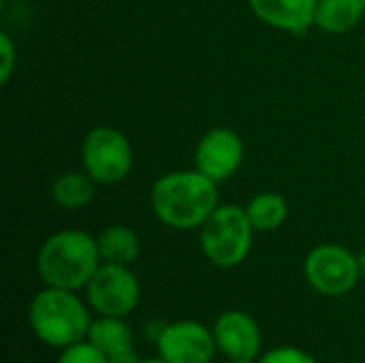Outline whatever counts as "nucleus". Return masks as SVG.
Instances as JSON below:
<instances>
[{
	"instance_id": "obj_1",
	"label": "nucleus",
	"mask_w": 365,
	"mask_h": 363,
	"mask_svg": "<svg viewBox=\"0 0 365 363\" xmlns=\"http://www.w3.org/2000/svg\"><path fill=\"white\" fill-rule=\"evenodd\" d=\"M214 180L201 171H173L158 178L150 190V205L154 216L178 231L201 229L214 214L218 190Z\"/></svg>"
},
{
	"instance_id": "obj_2",
	"label": "nucleus",
	"mask_w": 365,
	"mask_h": 363,
	"mask_svg": "<svg viewBox=\"0 0 365 363\" xmlns=\"http://www.w3.org/2000/svg\"><path fill=\"white\" fill-rule=\"evenodd\" d=\"M101 263L96 237L77 229L49 235L36 255V272L45 287L66 291L86 289Z\"/></svg>"
},
{
	"instance_id": "obj_3",
	"label": "nucleus",
	"mask_w": 365,
	"mask_h": 363,
	"mask_svg": "<svg viewBox=\"0 0 365 363\" xmlns=\"http://www.w3.org/2000/svg\"><path fill=\"white\" fill-rule=\"evenodd\" d=\"M28 325L38 342L62 351L88 338L92 319L75 291L45 287L28 306Z\"/></svg>"
},
{
	"instance_id": "obj_4",
	"label": "nucleus",
	"mask_w": 365,
	"mask_h": 363,
	"mask_svg": "<svg viewBox=\"0 0 365 363\" xmlns=\"http://www.w3.org/2000/svg\"><path fill=\"white\" fill-rule=\"evenodd\" d=\"M255 227L246 208L233 203L218 205L201 227V250L218 267H237L250 255Z\"/></svg>"
},
{
	"instance_id": "obj_5",
	"label": "nucleus",
	"mask_w": 365,
	"mask_h": 363,
	"mask_svg": "<svg viewBox=\"0 0 365 363\" xmlns=\"http://www.w3.org/2000/svg\"><path fill=\"white\" fill-rule=\"evenodd\" d=\"M133 145L124 133L111 126L92 128L81 143L83 171L98 184H118L133 169Z\"/></svg>"
},
{
	"instance_id": "obj_6",
	"label": "nucleus",
	"mask_w": 365,
	"mask_h": 363,
	"mask_svg": "<svg viewBox=\"0 0 365 363\" xmlns=\"http://www.w3.org/2000/svg\"><path fill=\"white\" fill-rule=\"evenodd\" d=\"M304 276L317 293L327 297L351 293L361 278L357 257L338 244L312 248L304 261Z\"/></svg>"
},
{
	"instance_id": "obj_7",
	"label": "nucleus",
	"mask_w": 365,
	"mask_h": 363,
	"mask_svg": "<svg viewBox=\"0 0 365 363\" xmlns=\"http://www.w3.org/2000/svg\"><path fill=\"white\" fill-rule=\"evenodd\" d=\"M88 304L101 317H128L141 300V287L128 265L101 263L86 287Z\"/></svg>"
},
{
	"instance_id": "obj_8",
	"label": "nucleus",
	"mask_w": 365,
	"mask_h": 363,
	"mask_svg": "<svg viewBox=\"0 0 365 363\" xmlns=\"http://www.w3.org/2000/svg\"><path fill=\"white\" fill-rule=\"evenodd\" d=\"M156 349L165 363H212L218 351L214 332L197 321L167 323Z\"/></svg>"
},
{
	"instance_id": "obj_9",
	"label": "nucleus",
	"mask_w": 365,
	"mask_h": 363,
	"mask_svg": "<svg viewBox=\"0 0 365 363\" xmlns=\"http://www.w3.org/2000/svg\"><path fill=\"white\" fill-rule=\"evenodd\" d=\"M244 160V141L231 128L207 131L195 148V167L214 182H225L237 173Z\"/></svg>"
},
{
	"instance_id": "obj_10",
	"label": "nucleus",
	"mask_w": 365,
	"mask_h": 363,
	"mask_svg": "<svg viewBox=\"0 0 365 363\" xmlns=\"http://www.w3.org/2000/svg\"><path fill=\"white\" fill-rule=\"evenodd\" d=\"M214 340L222 355L231 362L235 359H257L263 347V336L257 319L242 310L222 312L214 327Z\"/></svg>"
},
{
	"instance_id": "obj_11",
	"label": "nucleus",
	"mask_w": 365,
	"mask_h": 363,
	"mask_svg": "<svg viewBox=\"0 0 365 363\" xmlns=\"http://www.w3.org/2000/svg\"><path fill=\"white\" fill-rule=\"evenodd\" d=\"M248 4L263 24L299 34L314 26L319 0H248Z\"/></svg>"
},
{
	"instance_id": "obj_12",
	"label": "nucleus",
	"mask_w": 365,
	"mask_h": 363,
	"mask_svg": "<svg viewBox=\"0 0 365 363\" xmlns=\"http://www.w3.org/2000/svg\"><path fill=\"white\" fill-rule=\"evenodd\" d=\"M101 261L113 263V265H133L139 259L141 252V240L139 235L126 227V225H111L101 231L96 237Z\"/></svg>"
},
{
	"instance_id": "obj_13",
	"label": "nucleus",
	"mask_w": 365,
	"mask_h": 363,
	"mask_svg": "<svg viewBox=\"0 0 365 363\" xmlns=\"http://www.w3.org/2000/svg\"><path fill=\"white\" fill-rule=\"evenodd\" d=\"M96 180L86 171H66L60 173L51 184V199L62 210H81L96 195Z\"/></svg>"
},
{
	"instance_id": "obj_14",
	"label": "nucleus",
	"mask_w": 365,
	"mask_h": 363,
	"mask_svg": "<svg viewBox=\"0 0 365 363\" xmlns=\"http://www.w3.org/2000/svg\"><path fill=\"white\" fill-rule=\"evenodd\" d=\"M86 340H90L98 351H103L107 359L135 349L133 329L126 325L124 319H115V317H101L92 321Z\"/></svg>"
},
{
	"instance_id": "obj_15",
	"label": "nucleus",
	"mask_w": 365,
	"mask_h": 363,
	"mask_svg": "<svg viewBox=\"0 0 365 363\" xmlns=\"http://www.w3.org/2000/svg\"><path fill=\"white\" fill-rule=\"evenodd\" d=\"M364 15V0H319L314 26L329 34L353 30Z\"/></svg>"
},
{
	"instance_id": "obj_16",
	"label": "nucleus",
	"mask_w": 365,
	"mask_h": 363,
	"mask_svg": "<svg viewBox=\"0 0 365 363\" xmlns=\"http://www.w3.org/2000/svg\"><path fill=\"white\" fill-rule=\"evenodd\" d=\"M246 214L255 231H276L284 225L289 216V205L278 193H261L248 201Z\"/></svg>"
},
{
	"instance_id": "obj_17",
	"label": "nucleus",
	"mask_w": 365,
	"mask_h": 363,
	"mask_svg": "<svg viewBox=\"0 0 365 363\" xmlns=\"http://www.w3.org/2000/svg\"><path fill=\"white\" fill-rule=\"evenodd\" d=\"M58 363H109V359L90 340H81L77 344L62 349Z\"/></svg>"
},
{
	"instance_id": "obj_18",
	"label": "nucleus",
	"mask_w": 365,
	"mask_h": 363,
	"mask_svg": "<svg viewBox=\"0 0 365 363\" xmlns=\"http://www.w3.org/2000/svg\"><path fill=\"white\" fill-rule=\"evenodd\" d=\"M259 363H317V359L297 347H276L261 355Z\"/></svg>"
},
{
	"instance_id": "obj_19",
	"label": "nucleus",
	"mask_w": 365,
	"mask_h": 363,
	"mask_svg": "<svg viewBox=\"0 0 365 363\" xmlns=\"http://www.w3.org/2000/svg\"><path fill=\"white\" fill-rule=\"evenodd\" d=\"M0 58H2V62H0V83L6 86L11 75H13V71H15V64H17L15 43H13V39L6 32L0 34Z\"/></svg>"
},
{
	"instance_id": "obj_20",
	"label": "nucleus",
	"mask_w": 365,
	"mask_h": 363,
	"mask_svg": "<svg viewBox=\"0 0 365 363\" xmlns=\"http://www.w3.org/2000/svg\"><path fill=\"white\" fill-rule=\"evenodd\" d=\"M357 261H359V274H361V278L365 280V250L357 257Z\"/></svg>"
},
{
	"instance_id": "obj_21",
	"label": "nucleus",
	"mask_w": 365,
	"mask_h": 363,
	"mask_svg": "<svg viewBox=\"0 0 365 363\" xmlns=\"http://www.w3.org/2000/svg\"><path fill=\"white\" fill-rule=\"evenodd\" d=\"M141 363H165V362H163L160 357H156V359L152 357V359H141Z\"/></svg>"
},
{
	"instance_id": "obj_22",
	"label": "nucleus",
	"mask_w": 365,
	"mask_h": 363,
	"mask_svg": "<svg viewBox=\"0 0 365 363\" xmlns=\"http://www.w3.org/2000/svg\"><path fill=\"white\" fill-rule=\"evenodd\" d=\"M233 363H259L257 359H235Z\"/></svg>"
}]
</instances>
